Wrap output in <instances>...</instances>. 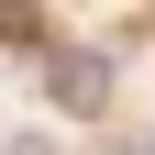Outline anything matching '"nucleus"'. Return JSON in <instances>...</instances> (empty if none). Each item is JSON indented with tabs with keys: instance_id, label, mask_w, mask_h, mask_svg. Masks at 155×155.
<instances>
[{
	"instance_id": "obj_1",
	"label": "nucleus",
	"mask_w": 155,
	"mask_h": 155,
	"mask_svg": "<svg viewBox=\"0 0 155 155\" xmlns=\"http://www.w3.org/2000/svg\"><path fill=\"white\" fill-rule=\"evenodd\" d=\"M45 89H55L67 111H100V100H111V67H100V55H78V45H67V55L45 67Z\"/></svg>"
},
{
	"instance_id": "obj_2",
	"label": "nucleus",
	"mask_w": 155,
	"mask_h": 155,
	"mask_svg": "<svg viewBox=\"0 0 155 155\" xmlns=\"http://www.w3.org/2000/svg\"><path fill=\"white\" fill-rule=\"evenodd\" d=\"M0 155H55V144H45V133H11V144H0Z\"/></svg>"
}]
</instances>
